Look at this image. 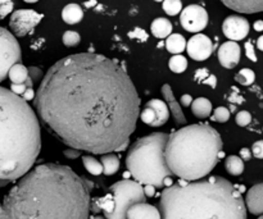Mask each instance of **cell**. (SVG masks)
Wrapping results in <instances>:
<instances>
[{"label":"cell","instance_id":"cell-1","mask_svg":"<svg viewBox=\"0 0 263 219\" xmlns=\"http://www.w3.org/2000/svg\"><path fill=\"white\" fill-rule=\"evenodd\" d=\"M35 108L46 131L71 149L109 154L130 143L140 99L121 64L81 53L50 67L36 92Z\"/></svg>","mask_w":263,"mask_h":219},{"label":"cell","instance_id":"cell-2","mask_svg":"<svg viewBox=\"0 0 263 219\" xmlns=\"http://www.w3.org/2000/svg\"><path fill=\"white\" fill-rule=\"evenodd\" d=\"M91 184L61 164L27 172L0 203V219H89Z\"/></svg>","mask_w":263,"mask_h":219},{"label":"cell","instance_id":"cell-3","mask_svg":"<svg viewBox=\"0 0 263 219\" xmlns=\"http://www.w3.org/2000/svg\"><path fill=\"white\" fill-rule=\"evenodd\" d=\"M40 150L36 113L22 97L0 86V186L30 172Z\"/></svg>","mask_w":263,"mask_h":219},{"label":"cell","instance_id":"cell-4","mask_svg":"<svg viewBox=\"0 0 263 219\" xmlns=\"http://www.w3.org/2000/svg\"><path fill=\"white\" fill-rule=\"evenodd\" d=\"M159 212L161 219H247L240 191L218 176L166 187Z\"/></svg>","mask_w":263,"mask_h":219},{"label":"cell","instance_id":"cell-5","mask_svg":"<svg viewBox=\"0 0 263 219\" xmlns=\"http://www.w3.org/2000/svg\"><path fill=\"white\" fill-rule=\"evenodd\" d=\"M222 138L210 125L199 123L168 135L164 158L172 174L184 181H199L213 171L220 161Z\"/></svg>","mask_w":263,"mask_h":219},{"label":"cell","instance_id":"cell-6","mask_svg":"<svg viewBox=\"0 0 263 219\" xmlns=\"http://www.w3.org/2000/svg\"><path fill=\"white\" fill-rule=\"evenodd\" d=\"M167 140V133L156 132L133 144L126 156V166L134 181L152 185L156 189L163 187L164 180L172 176L164 158Z\"/></svg>","mask_w":263,"mask_h":219},{"label":"cell","instance_id":"cell-7","mask_svg":"<svg viewBox=\"0 0 263 219\" xmlns=\"http://www.w3.org/2000/svg\"><path fill=\"white\" fill-rule=\"evenodd\" d=\"M109 194H112L115 200V210L105 215L107 219H126V213L130 207L138 203H145L146 199L143 185L131 180L116 182L110 186Z\"/></svg>","mask_w":263,"mask_h":219},{"label":"cell","instance_id":"cell-8","mask_svg":"<svg viewBox=\"0 0 263 219\" xmlns=\"http://www.w3.org/2000/svg\"><path fill=\"white\" fill-rule=\"evenodd\" d=\"M21 59L22 53L15 36L0 27V82L7 78L10 67L21 63Z\"/></svg>","mask_w":263,"mask_h":219},{"label":"cell","instance_id":"cell-9","mask_svg":"<svg viewBox=\"0 0 263 219\" xmlns=\"http://www.w3.org/2000/svg\"><path fill=\"white\" fill-rule=\"evenodd\" d=\"M43 18V14L32 9H20L13 12V14L10 15L9 26L15 36L23 37L32 32L33 28L41 22Z\"/></svg>","mask_w":263,"mask_h":219},{"label":"cell","instance_id":"cell-10","mask_svg":"<svg viewBox=\"0 0 263 219\" xmlns=\"http://www.w3.org/2000/svg\"><path fill=\"white\" fill-rule=\"evenodd\" d=\"M180 23L187 32H200L208 25L207 10L197 4L187 5L180 13Z\"/></svg>","mask_w":263,"mask_h":219},{"label":"cell","instance_id":"cell-11","mask_svg":"<svg viewBox=\"0 0 263 219\" xmlns=\"http://www.w3.org/2000/svg\"><path fill=\"white\" fill-rule=\"evenodd\" d=\"M186 51L190 58L202 62L210 58L213 51V43L208 36L197 33L186 43Z\"/></svg>","mask_w":263,"mask_h":219},{"label":"cell","instance_id":"cell-12","mask_svg":"<svg viewBox=\"0 0 263 219\" xmlns=\"http://www.w3.org/2000/svg\"><path fill=\"white\" fill-rule=\"evenodd\" d=\"M249 22L240 15H229L222 23L223 35L231 41L243 40L249 33Z\"/></svg>","mask_w":263,"mask_h":219},{"label":"cell","instance_id":"cell-13","mask_svg":"<svg viewBox=\"0 0 263 219\" xmlns=\"http://www.w3.org/2000/svg\"><path fill=\"white\" fill-rule=\"evenodd\" d=\"M240 54L241 50L239 44L235 41H228L220 46L217 55L221 66L228 69H233L238 66L240 61Z\"/></svg>","mask_w":263,"mask_h":219},{"label":"cell","instance_id":"cell-14","mask_svg":"<svg viewBox=\"0 0 263 219\" xmlns=\"http://www.w3.org/2000/svg\"><path fill=\"white\" fill-rule=\"evenodd\" d=\"M161 92L162 95H163L164 100H166V104L167 107H168L170 113H172V117H174L175 122H176L177 125H185V123H187L186 117H185L184 112H182L181 105H180V103L177 102V99L175 97L172 87L170 86L168 84L163 85L161 89Z\"/></svg>","mask_w":263,"mask_h":219},{"label":"cell","instance_id":"cell-15","mask_svg":"<svg viewBox=\"0 0 263 219\" xmlns=\"http://www.w3.org/2000/svg\"><path fill=\"white\" fill-rule=\"evenodd\" d=\"M246 208L254 215L263 214V184L254 185L246 196Z\"/></svg>","mask_w":263,"mask_h":219},{"label":"cell","instance_id":"cell-16","mask_svg":"<svg viewBox=\"0 0 263 219\" xmlns=\"http://www.w3.org/2000/svg\"><path fill=\"white\" fill-rule=\"evenodd\" d=\"M126 219H161V212L153 205L138 203L130 207L126 213Z\"/></svg>","mask_w":263,"mask_h":219},{"label":"cell","instance_id":"cell-17","mask_svg":"<svg viewBox=\"0 0 263 219\" xmlns=\"http://www.w3.org/2000/svg\"><path fill=\"white\" fill-rule=\"evenodd\" d=\"M230 9L239 13L263 12V0H221Z\"/></svg>","mask_w":263,"mask_h":219},{"label":"cell","instance_id":"cell-18","mask_svg":"<svg viewBox=\"0 0 263 219\" xmlns=\"http://www.w3.org/2000/svg\"><path fill=\"white\" fill-rule=\"evenodd\" d=\"M145 105L151 108L154 114H156V125H154V127H161L168 121L170 110L166 103L159 99H152Z\"/></svg>","mask_w":263,"mask_h":219},{"label":"cell","instance_id":"cell-19","mask_svg":"<svg viewBox=\"0 0 263 219\" xmlns=\"http://www.w3.org/2000/svg\"><path fill=\"white\" fill-rule=\"evenodd\" d=\"M84 18V12L79 4H67L62 10V19L68 25H76Z\"/></svg>","mask_w":263,"mask_h":219},{"label":"cell","instance_id":"cell-20","mask_svg":"<svg viewBox=\"0 0 263 219\" xmlns=\"http://www.w3.org/2000/svg\"><path fill=\"white\" fill-rule=\"evenodd\" d=\"M192 112L199 120L208 118L211 113H212V103L207 97H198V99L193 100Z\"/></svg>","mask_w":263,"mask_h":219},{"label":"cell","instance_id":"cell-21","mask_svg":"<svg viewBox=\"0 0 263 219\" xmlns=\"http://www.w3.org/2000/svg\"><path fill=\"white\" fill-rule=\"evenodd\" d=\"M151 31L156 37L166 38L172 33V23L167 18H157L152 22Z\"/></svg>","mask_w":263,"mask_h":219},{"label":"cell","instance_id":"cell-22","mask_svg":"<svg viewBox=\"0 0 263 219\" xmlns=\"http://www.w3.org/2000/svg\"><path fill=\"white\" fill-rule=\"evenodd\" d=\"M100 163H102V167H103V174H105V176H113V174L117 173L121 164L118 156L112 153L102 155V158H100Z\"/></svg>","mask_w":263,"mask_h":219},{"label":"cell","instance_id":"cell-23","mask_svg":"<svg viewBox=\"0 0 263 219\" xmlns=\"http://www.w3.org/2000/svg\"><path fill=\"white\" fill-rule=\"evenodd\" d=\"M166 48L170 53L177 55L186 49V40L180 33H171L166 40Z\"/></svg>","mask_w":263,"mask_h":219},{"label":"cell","instance_id":"cell-24","mask_svg":"<svg viewBox=\"0 0 263 219\" xmlns=\"http://www.w3.org/2000/svg\"><path fill=\"white\" fill-rule=\"evenodd\" d=\"M8 77L12 84H25L28 78V71L22 63H15L10 67Z\"/></svg>","mask_w":263,"mask_h":219},{"label":"cell","instance_id":"cell-25","mask_svg":"<svg viewBox=\"0 0 263 219\" xmlns=\"http://www.w3.org/2000/svg\"><path fill=\"white\" fill-rule=\"evenodd\" d=\"M225 168L231 176H240L244 172V162L241 161L240 156L230 155L226 158Z\"/></svg>","mask_w":263,"mask_h":219},{"label":"cell","instance_id":"cell-26","mask_svg":"<svg viewBox=\"0 0 263 219\" xmlns=\"http://www.w3.org/2000/svg\"><path fill=\"white\" fill-rule=\"evenodd\" d=\"M82 163H84L85 169L89 172L92 176H100L103 173V167L98 159H95L94 156L90 155H84L82 156Z\"/></svg>","mask_w":263,"mask_h":219},{"label":"cell","instance_id":"cell-27","mask_svg":"<svg viewBox=\"0 0 263 219\" xmlns=\"http://www.w3.org/2000/svg\"><path fill=\"white\" fill-rule=\"evenodd\" d=\"M168 67L172 72L175 73H182V72L186 71L187 68V59L184 55H174L168 62Z\"/></svg>","mask_w":263,"mask_h":219},{"label":"cell","instance_id":"cell-28","mask_svg":"<svg viewBox=\"0 0 263 219\" xmlns=\"http://www.w3.org/2000/svg\"><path fill=\"white\" fill-rule=\"evenodd\" d=\"M236 82H239L240 85H244V86H249L254 82L256 79V74L252 69L249 68H243L238 74L235 76Z\"/></svg>","mask_w":263,"mask_h":219},{"label":"cell","instance_id":"cell-29","mask_svg":"<svg viewBox=\"0 0 263 219\" xmlns=\"http://www.w3.org/2000/svg\"><path fill=\"white\" fill-rule=\"evenodd\" d=\"M163 10L168 15L179 14L182 10L181 0H163Z\"/></svg>","mask_w":263,"mask_h":219},{"label":"cell","instance_id":"cell-30","mask_svg":"<svg viewBox=\"0 0 263 219\" xmlns=\"http://www.w3.org/2000/svg\"><path fill=\"white\" fill-rule=\"evenodd\" d=\"M98 204H99L100 209L104 212V215L110 214L115 210V200H113L112 194H108L104 197L98 199Z\"/></svg>","mask_w":263,"mask_h":219},{"label":"cell","instance_id":"cell-31","mask_svg":"<svg viewBox=\"0 0 263 219\" xmlns=\"http://www.w3.org/2000/svg\"><path fill=\"white\" fill-rule=\"evenodd\" d=\"M62 41H63V44L67 46V48H73V46L79 45L80 44V41H81V36H80V33L76 32V31H66V32L63 33Z\"/></svg>","mask_w":263,"mask_h":219},{"label":"cell","instance_id":"cell-32","mask_svg":"<svg viewBox=\"0 0 263 219\" xmlns=\"http://www.w3.org/2000/svg\"><path fill=\"white\" fill-rule=\"evenodd\" d=\"M200 76H202V78L197 79V81H199V84L210 85L211 87L215 89L216 85H217V79H216V77L213 76V74H211L210 72L204 68V69H198L197 73H195V77H200Z\"/></svg>","mask_w":263,"mask_h":219},{"label":"cell","instance_id":"cell-33","mask_svg":"<svg viewBox=\"0 0 263 219\" xmlns=\"http://www.w3.org/2000/svg\"><path fill=\"white\" fill-rule=\"evenodd\" d=\"M213 121L220 123H225L230 120V110L225 107H218L216 108L215 112H213Z\"/></svg>","mask_w":263,"mask_h":219},{"label":"cell","instance_id":"cell-34","mask_svg":"<svg viewBox=\"0 0 263 219\" xmlns=\"http://www.w3.org/2000/svg\"><path fill=\"white\" fill-rule=\"evenodd\" d=\"M139 117H140V120L143 121L145 125L152 126V127H154V125H156V114H154L153 110H152L149 107H146V105L144 107V109L141 110Z\"/></svg>","mask_w":263,"mask_h":219},{"label":"cell","instance_id":"cell-35","mask_svg":"<svg viewBox=\"0 0 263 219\" xmlns=\"http://www.w3.org/2000/svg\"><path fill=\"white\" fill-rule=\"evenodd\" d=\"M235 121L236 125L240 126V127H247V126L252 122L251 113H248L247 110H241V112H239L238 114H236Z\"/></svg>","mask_w":263,"mask_h":219},{"label":"cell","instance_id":"cell-36","mask_svg":"<svg viewBox=\"0 0 263 219\" xmlns=\"http://www.w3.org/2000/svg\"><path fill=\"white\" fill-rule=\"evenodd\" d=\"M13 10V2L12 0H0V19L10 14Z\"/></svg>","mask_w":263,"mask_h":219},{"label":"cell","instance_id":"cell-37","mask_svg":"<svg viewBox=\"0 0 263 219\" xmlns=\"http://www.w3.org/2000/svg\"><path fill=\"white\" fill-rule=\"evenodd\" d=\"M27 71H28V77H30L31 81H32L33 84L37 82L39 79L41 78V76H43V72H41V69L37 68V67H28Z\"/></svg>","mask_w":263,"mask_h":219},{"label":"cell","instance_id":"cell-38","mask_svg":"<svg viewBox=\"0 0 263 219\" xmlns=\"http://www.w3.org/2000/svg\"><path fill=\"white\" fill-rule=\"evenodd\" d=\"M128 36H130L131 38H138V40H141V41L148 40V33H146L144 30H141V28H135L134 31L128 32Z\"/></svg>","mask_w":263,"mask_h":219},{"label":"cell","instance_id":"cell-39","mask_svg":"<svg viewBox=\"0 0 263 219\" xmlns=\"http://www.w3.org/2000/svg\"><path fill=\"white\" fill-rule=\"evenodd\" d=\"M252 155H254L258 159H263V140H259L253 144V148H252Z\"/></svg>","mask_w":263,"mask_h":219},{"label":"cell","instance_id":"cell-40","mask_svg":"<svg viewBox=\"0 0 263 219\" xmlns=\"http://www.w3.org/2000/svg\"><path fill=\"white\" fill-rule=\"evenodd\" d=\"M244 48H246V55L248 56L252 62H257V55H256V51H254L253 44H252L251 41H247Z\"/></svg>","mask_w":263,"mask_h":219},{"label":"cell","instance_id":"cell-41","mask_svg":"<svg viewBox=\"0 0 263 219\" xmlns=\"http://www.w3.org/2000/svg\"><path fill=\"white\" fill-rule=\"evenodd\" d=\"M26 89H27L26 84H12L10 85V91H12L13 94L18 95V96H22V94L26 91Z\"/></svg>","mask_w":263,"mask_h":219},{"label":"cell","instance_id":"cell-42","mask_svg":"<svg viewBox=\"0 0 263 219\" xmlns=\"http://www.w3.org/2000/svg\"><path fill=\"white\" fill-rule=\"evenodd\" d=\"M35 96H36V92L33 91L32 87H27L26 89V91L22 94V99L25 100V102H30V100H35Z\"/></svg>","mask_w":263,"mask_h":219},{"label":"cell","instance_id":"cell-43","mask_svg":"<svg viewBox=\"0 0 263 219\" xmlns=\"http://www.w3.org/2000/svg\"><path fill=\"white\" fill-rule=\"evenodd\" d=\"M192 103H193V97L190 96L189 94L182 95L181 99H180V105H182V107H190Z\"/></svg>","mask_w":263,"mask_h":219},{"label":"cell","instance_id":"cell-44","mask_svg":"<svg viewBox=\"0 0 263 219\" xmlns=\"http://www.w3.org/2000/svg\"><path fill=\"white\" fill-rule=\"evenodd\" d=\"M64 155L69 159H76L80 156V150L76 149H69V150H64Z\"/></svg>","mask_w":263,"mask_h":219},{"label":"cell","instance_id":"cell-45","mask_svg":"<svg viewBox=\"0 0 263 219\" xmlns=\"http://www.w3.org/2000/svg\"><path fill=\"white\" fill-rule=\"evenodd\" d=\"M239 154H240V159H241V161H243V162H244V161H249V159L252 158V151L249 150L248 148H243V149H241L240 153H239Z\"/></svg>","mask_w":263,"mask_h":219},{"label":"cell","instance_id":"cell-46","mask_svg":"<svg viewBox=\"0 0 263 219\" xmlns=\"http://www.w3.org/2000/svg\"><path fill=\"white\" fill-rule=\"evenodd\" d=\"M144 189V194H145V196H154V192H156V187L152 186V185H145V186L143 187Z\"/></svg>","mask_w":263,"mask_h":219},{"label":"cell","instance_id":"cell-47","mask_svg":"<svg viewBox=\"0 0 263 219\" xmlns=\"http://www.w3.org/2000/svg\"><path fill=\"white\" fill-rule=\"evenodd\" d=\"M253 27H254V30L258 31V32H261V31H263V21H261V19L256 21L253 25Z\"/></svg>","mask_w":263,"mask_h":219},{"label":"cell","instance_id":"cell-48","mask_svg":"<svg viewBox=\"0 0 263 219\" xmlns=\"http://www.w3.org/2000/svg\"><path fill=\"white\" fill-rule=\"evenodd\" d=\"M257 46H258L259 50L263 51V35L259 36V38L257 40Z\"/></svg>","mask_w":263,"mask_h":219},{"label":"cell","instance_id":"cell-49","mask_svg":"<svg viewBox=\"0 0 263 219\" xmlns=\"http://www.w3.org/2000/svg\"><path fill=\"white\" fill-rule=\"evenodd\" d=\"M23 2H26V3H36V2H39V0H23Z\"/></svg>","mask_w":263,"mask_h":219},{"label":"cell","instance_id":"cell-50","mask_svg":"<svg viewBox=\"0 0 263 219\" xmlns=\"http://www.w3.org/2000/svg\"><path fill=\"white\" fill-rule=\"evenodd\" d=\"M92 219H104V218L100 217V215H98V217H95V218H92Z\"/></svg>","mask_w":263,"mask_h":219},{"label":"cell","instance_id":"cell-51","mask_svg":"<svg viewBox=\"0 0 263 219\" xmlns=\"http://www.w3.org/2000/svg\"><path fill=\"white\" fill-rule=\"evenodd\" d=\"M154 2H163V0H154Z\"/></svg>","mask_w":263,"mask_h":219},{"label":"cell","instance_id":"cell-52","mask_svg":"<svg viewBox=\"0 0 263 219\" xmlns=\"http://www.w3.org/2000/svg\"><path fill=\"white\" fill-rule=\"evenodd\" d=\"M258 219H263V214H262V215H261V217H259Z\"/></svg>","mask_w":263,"mask_h":219}]
</instances>
